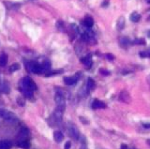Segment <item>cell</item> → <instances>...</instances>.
<instances>
[{
    "instance_id": "1",
    "label": "cell",
    "mask_w": 150,
    "mask_h": 149,
    "mask_svg": "<svg viewBox=\"0 0 150 149\" xmlns=\"http://www.w3.org/2000/svg\"><path fill=\"white\" fill-rule=\"evenodd\" d=\"M21 89L33 92V91H35L37 89V85L30 77H25V78L22 79Z\"/></svg>"
},
{
    "instance_id": "2",
    "label": "cell",
    "mask_w": 150,
    "mask_h": 149,
    "mask_svg": "<svg viewBox=\"0 0 150 149\" xmlns=\"http://www.w3.org/2000/svg\"><path fill=\"white\" fill-rule=\"evenodd\" d=\"M0 116H1L3 119L7 120L8 122H11V123H14V122L18 121L17 116L12 112H10L6 109H0Z\"/></svg>"
},
{
    "instance_id": "3",
    "label": "cell",
    "mask_w": 150,
    "mask_h": 149,
    "mask_svg": "<svg viewBox=\"0 0 150 149\" xmlns=\"http://www.w3.org/2000/svg\"><path fill=\"white\" fill-rule=\"evenodd\" d=\"M26 68H27L28 71L35 74H41L43 72V68H42L41 64H38V62H35V61H31V62L27 63Z\"/></svg>"
},
{
    "instance_id": "4",
    "label": "cell",
    "mask_w": 150,
    "mask_h": 149,
    "mask_svg": "<svg viewBox=\"0 0 150 149\" xmlns=\"http://www.w3.org/2000/svg\"><path fill=\"white\" fill-rule=\"evenodd\" d=\"M55 101L56 103V108L64 111L66 107V100H65L64 96L61 93H56L55 96Z\"/></svg>"
},
{
    "instance_id": "5",
    "label": "cell",
    "mask_w": 150,
    "mask_h": 149,
    "mask_svg": "<svg viewBox=\"0 0 150 149\" xmlns=\"http://www.w3.org/2000/svg\"><path fill=\"white\" fill-rule=\"evenodd\" d=\"M68 134L71 137L72 139L74 140H78L80 138V132H79V129L77 128V127L73 124H70L68 125Z\"/></svg>"
},
{
    "instance_id": "6",
    "label": "cell",
    "mask_w": 150,
    "mask_h": 149,
    "mask_svg": "<svg viewBox=\"0 0 150 149\" xmlns=\"http://www.w3.org/2000/svg\"><path fill=\"white\" fill-rule=\"evenodd\" d=\"M78 81V76H70V77H65L64 78V83L67 85H75Z\"/></svg>"
},
{
    "instance_id": "7",
    "label": "cell",
    "mask_w": 150,
    "mask_h": 149,
    "mask_svg": "<svg viewBox=\"0 0 150 149\" xmlns=\"http://www.w3.org/2000/svg\"><path fill=\"white\" fill-rule=\"evenodd\" d=\"M92 108L93 109H104V108H106V104L101 100L94 99V101L92 102Z\"/></svg>"
},
{
    "instance_id": "8",
    "label": "cell",
    "mask_w": 150,
    "mask_h": 149,
    "mask_svg": "<svg viewBox=\"0 0 150 149\" xmlns=\"http://www.w3.org/2000/svg\"><path fill=\"white\" fill-rule=\"evenodd\" d=\"M81 62H82L86 68H90L92 66V56H91V55H87L86 56L83 57V58L81 59Z\"/></svg>"
},
{
    "instance_id": "9",
    "label": "cell",
    "mask_w": 150,
    "mask_h": 149,
    "mask_svg": "<svg viewBox=\"0 0 150 149\" xmlns=\"http://www.w3.org/2000/svg\"><path fill=\"white\" fill-rule=\"evenodd\" d=\"M119 99H120V100L123 101V102L129 103V100H130V96H129V94L127 92V91H122V92L120 93V95H119Z\"/></svg>"
},
{
    "instance_id": "10",
    "label": "cell",
    "mask_w": 150,
    "mask_h": 149,
    "mask_svg": "<svg viewBox=\"0 0 150 149\" xmlns=\"http://www.w3.org/2000/svg\"><path fill=\"white\" fill-rule=\"evenodd\" d=\"M83 24H84V26H86V27H87V28H91L92 26H93V25H94V20H93V18L90 17V16L86 17V18H84V22H83Z\"/></svg>"
},
{
    "instance_id": "11",
    "label": "cell",
    "mask_w": 150,
    "mask_h": 149,
    "mask_svg": "<svg viewBox=\"0 0 150 149\" xmlns=\"http://www.w3.org/2000/svg\"><path fill=\"white\" fill-rule=\"evenodd\" d=\"M53 139H55V141L56 143H61L64 139V135L63 133L59 131H56L53 132Z\"/></svg>"
},
{
    "instance_id": "12",
    "label": "cell",
    "mask_w": 150,
    "mask_h": 149,
    "mask_svg": "<svg viewBox=\"0 0 150 149\" xmlns=\"http://www.w3.org/2000/svg\"><path fill=\"white\" fill-rule=\"evenodd\" d=\"M18 146L23 148V149H28L30 147V143H29L28 140L23 139V140L19 141V142H18Z\"/></svg>"
},
{
    "instance_id": "13",
    "label": "cell",
    "mask_w": 150,
    "mask_h": 149,
    "mask_svg": "<svg viewBox=\"0 0 150 149\" xmlns=\"http://www.w3.org/2000/svg\"><path fill=\"white\" fill-rule=\"evenodd\" d=\"M8 63V55L5 53H2L0 55V67H5Z\"/></svg>"
},
{
    "instance_id": "14",
    "label": "cell",
    "mask_w": 150,
    "mask_h": 149,
    "mask_svg": "<svg viewBox=\"0 0 150 149\" xmlns=\"http://www.w3.org/2000/svg\"><path fill=\"white\" fill-rule=\"evenodd\" d=\"M11 147V143L10 141L4 140L0 142V149H10Z\"/></svg>"
},
{
    "instance_id": "15",
    "label": "cell",
    "mask_w": 150,
    "mask_h": 149,
    "mask_svg": "<svg viewBox=\"0 0 150 149\" xmlns=\"http://www.w3.org/2000/svg\"><path fill=\"white\" fill-rule=\"evenodd\" d=\"M141 19V15L137 12H132L130 14V21L134 22V23H137Z\"/></svg>"
},
{
    "instance_id": "16",
    "label": "cell",
    "mask_w": 150,
    "mask_h": 149,
    "mask_svg": "<svg viewBox=\"0 0 150 149\" xmlns=\"http://www.w3.org/2000/svg\"><path fill=\"white\" fill-rule=\"evenodd\" d=\"M120 44H121L122 47H127L129 44V40L128 39V38L123 37L120 39Z\"/></svg>"
},
{
    "instance_id": "17",
    "label": "cell",
    "mask_w": 150,
    "mask_h": 149,
    "mask_svg": "<svg viewBox=\"0 0 150 149\" xmlns=\"http://www.w3.org/2000/svg\"><path fill=\"white\" fill-rule=\"evenodd\" d=\"M18 70H20V65L18 63H14L12 64L11 66L9 68V71L10 72H14V71H17Z\"/></svg>"
},
{
    "instance_id": "18",
    "label": "cell",
    "mask_w": 150,
    "mask_h": 149,
    "mask_svg": "<svg viewBox=\"0 0 150 149\" xmlns=\"http://www.w3.org/2000/svg\"><path fill=\"white\" fill-rule=\"evenodd\" d=\"M86 85H87V88L89 89V90L94 89L95 88V82L91 78H88L87 83H86Z\"/></svg>"
},
{
    "instance_id": "19",
    "label": "cell",
    "mask_w": 150,
    "mask_h": 149,
    "mask_svg": "<svg viewBox=\"0 0 150 149\" xmlns=\"http://www.w3.org/2000/svg\"><path fill=\"white\" fill-rule=\"evenodd\" d=\"M124 25H125V19L123 17H120V18H119V20L117 21V27H118V29L121 30L123 27H124Z\"/></svg>"
},
{
    "instance_id": "20",
    "label": "cell",
    "mask_w": 150,
    "mask_h": 149,
    "mask_svg": "<svg viewBox=\"0 0 150 149\" xmlns=\"http://www.w3.org/2000/svg\"><path fill=\"white\" fill-rule=\"evenodd\" d=\"M42 68H43V71H49L50 68H51V63L49 61H45L43 64H41Z\"/></svg>"
},
{
    "instance_id": "21",
    "label": "cell",
    "mask_w": 150,
    "mask_h": 149,
    "mask_svg": "<svg viewBox=\"0 0 150 149\" xmlns=\"http://www.w3.org/2000/svg\"><path fill=\"white\" fill-rule=\"evenodd\" d=\"M0 85H1V87H0V88H1V91L2 92H4V93H8L9 92V86H8V83H0Z\"/></svg>"
},
{
    "instance_id": "22",
    "label": "cell",
    "mask_w": 150,
    "mask_h": 149,
    "mask_svg": "<svg viewBox=\"0 0 150 149\" xmlns=\"http://www.w3.org/2000/svg\"><path fill=\"white\" fill-rule=\"evenodd\" d=\"M133 43L134 44H141V45H144V44H145V40L144 39H137V40H135L133 41Z\"/></svg>"
},
{
    "instance_id": "23",
    "label": "cell",
    "mask_w": 150,
    "mask_h": 149,
    "mask_svg": "<svg viewBox=\"0 0 150 149\" xmlns=\"http://www.w3.org/2000/svg\"><path fill=\"white\" fill-rule=\"evenodd\" d=\"M106 57H107V59H108V60H111V61L114 59V56L112 55V53H107V55H106Z\"/></svg>"
},
{
    "instance_id": "24",
    "label": "cell",
    "mask_w": 150,
    "mask_h": 149,
    "mask_svg": "<svg viewBox=\"0 0 150 149\" xmlns=\"http://www.w3.org/2000/svg\"><path fill=\"white\" fill-rule=\"evenodd\" d=\"M99 71H101V74H103V75H109L110 74V71H108V70H99Z\"/></svg>"
},
{
    "instance_id": "25",
    "label": "cell",
    "mask_w": 150,
    "mask_h": 149,
    "mask_svg": "<svg viewBox=\"0 0 150 149\" xmlns=\"http://www.w3.org/2000/svg\"><path fill=\"white\" fill-rule=\"evenodd\" d=\"M71 142H67L66 144H65V149H70L71 148Z\"/></svg>"
},
{
    "instance_id": "26",
    "label": "cell",
    "mask_w": 150,
    "mask_h": 149,
    "mask_svg": "<svg viewBox=\"0 0 150 149\" xmlns=\"http://www.w3.org/2000/svg\"><path fill=\"white\" fill-rule=\"evenodd\" d=\"M143 127L145 128H150V123H144L143 124Z\"/></svg>"
},
{
    "instance_id": "27",
    "label": "cell",
    "mask_w": 150,
    "mask_h": 149,
    "mask_svg": "<svg viewBox=\"0 0 150 149\" xmlns=\"http://www.w3.org/2000/svg\"><path fill=\"white\" fill-rule=\"evenodd\" d=\"M80 149H88V148H87V146H86V144H82V146H81Z\"/></svg>"
},
{
    "instance_id": "28",
    "label": "cell",
    "mask_w": 150,
    "mask_h": 149,
    "mask_svg": "<svg viewBox=\"0 0 150 149\" xmlns=\"http://www.w3.org/2000/svg\"><path fill=\"white\" fill-rule=\"evenodd\" d=\"M121 149H129V148H128V146H126V144H122V146H121Z\"/></svg>"
},
{
    "instance_id": "29",
    "label": "cell",
    "mask_w": 150,
    "mask_h": 149,
    "mask_svg": "<svg viewBox=\"0 0 150 149\" xmlns=\"http://www.w3.org/2000/svg\"><path fill=\"white\" fill-rule=\"evenodd\" d=\"M147 81H148V83H149V85H150V75L148 76V78H147Z\"/></svg>"
},
{
    "instance_id": "30",
    "label": "cell",
    "mask_w": 150,
    "mask_h": 149,
    "mask_svg": "<svg viewBox=\"0 0 150 149\" xmlns=\"http://www.w3.org/2000/svg\"><path fill=\"white\" fill-rule=\"evenodd\" d=\"M147 144H149V146H150V139H148V140L147 141Z\"/></svg>"
},
{
    "instance_id": "31",
    "label": "cell",
    "mask_w": 150,
    "mask_h": 149,
    "mask_svg": "<svg viewBox=\"0 0 150 149\" xmlns=\"http://www.w3.org/2000/svg\"><path fill=\"white\" fill-rule=\"evenodd\" d=\"M147 3H149V4H150V0H147Z\"/></svg>"
},
{
    "instance_id": "32",
    "label": "cell",
    "mask_w": 150,
    "mask_h": 149,
    "mask_svg": "<svg viewBox=\"0 0 150 149\" xmlns=\"http://www.w3.org/2000/svg\"><path fill=\"white\" fill-rule=\"evenodd\" d=\"M148 36L150 37V30H149V31H148Z\"/></svg>"
},
{
    "instance_id": "33",
    "label": "cell",
    "mask_w": 150,
    "mask_h": 149,
    "mask_svg": "<svg viewBox=\"0 0 150 149\" xmlns=\"http://www.w3.org/2000/svg\"><path fill=\"white\" fill-rule=\"evenodd\" d=\"M2 82H1V77H0V83H1Z\"/></svg>"
}]
</instances>
